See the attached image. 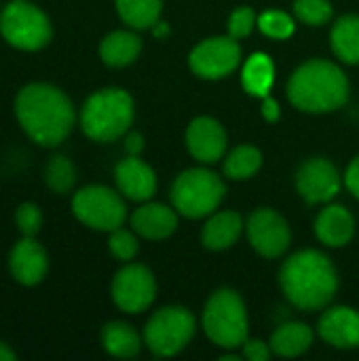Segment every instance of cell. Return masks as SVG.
Here are the masks:
<instances>
[{
  "mask_svg": "<svg viewBox=\"0 0 359 361\" xmlns=\"http://www.w3.org/2000/svg\"><path fill=\"white\" fill-rule=\"evenodd\" d=\"M44 182L57 195L70 192L74 188V184H76V167H74V163L63 154L51 157L47 167H44Z\"/></svg>",
  "mask_w": 359,
  "mask_h": 361,
  "instance_id": "obj_28",
  "label": "cell"
},
{
  "mask_svg": "<svg viewBox=\"0 0 359 361\" xmlns=\"http://www.w3.org/2000/svg\"><path fill=\"white\" fill-rule=\"evenodd\" d=\"M288 95L303 112H332L349 99V80L336 63L311 59L292 74Z\"/></svg>",
  "mask_w": 359,
  "mask_h": 361,
  "instance_id": "obj_3",
  "label": "cell"
},
{
  "mask_svg": "<svg viewBox=\"0 0 359 361\" xmlns=\"http://www.w3.org/2000/svg\"><path fill=\"white\" fill-rule=\"evenodd\" d=\"M345 184L349 188V192L359 199V154L349 163L347 167V173H345Z\"/></svg>",
  "mask_w": 359,
  "mask_h": 361,
  "instance_id": "obj_35",
  "label": "cell"
},
{
  "mask_svg": "<svg viewBox=\"0 0 359 361\" xmlns=\"http://www.w3.org/2000/svg\"><path fill=\"white\" fill-rule=\"evenodd\" d=\"M241 216L235 212H220L216 216H212L201 233V241L207 250L214 252H222L226 247H231L239 235H241Z\"/></svg>",
  "mask_w": 359,
  "mask_h": 361,
  "instance_id": "obj_21",
  "label": "cell"
},
{
  "mask_svg": "<svg viewBox=\"0 0 359 361\" xmlns=\"http://www.w3.org/2000/svg\"><path fill=\"white\" fill-rule=\"evenodd\" d=\"M108 247L112 252V256L116 260H131L135 254H138V239L129 233V231H123V228H116L110 233V239H108Z\"/></svg>",
  "mask_w": 359,
  "mask_h": 361,
  "instance_id": "obj_32",
  "label": "cell"
},
{
  "mask_svg": "<svg viewBox=\"0 0 359 361\" xmlns=\"http://www.w3.org/2000/svg\"><path fill=\"white\" fill-rule=\"evenodd\" d=\"M226 192L224 182L209 169H186L171 186L174 209L186 218H205L218 209Z\"/></svg>",
  "mask_w": 359,
  "mask_h": 361,
  "instance_id": "obj_6",
  "label": "cell"
},
{
  "mask_svg": "<svg viewBox=\"0 0 359 361\" xmlns=\"http://www.w3.org/2000/svg\"><path fill=\"white\" fill-rule=\"evenodd\" d=\"M294 13L303 23L324 25L332 19V4L328 0H296Z\"/></svg>",
  "mask_w": 359,
  "mask_h": 361,
  "instance_id": "obj_29",
  "label": "cell"
},
{
  "mask_svg": "<svg viewBox=\"0 0 359 361\" xmlns=\"http://www.w3.org/2000/svg\"><path fill=\"white\" fill-rule=\"evenodd\" d=\"M258 27L271 38H290L294 34V21L284 11H267L258 17Z\"/></svg>",
  "mask_w": 359,
  "mask_h": 361,
  "instance_id": "obj_30",
  "label": "cell"
},
{
  "mask_svg": "<svg viewBox=\"0 0 359 361\" xmlns=\"http://www.w3.org/2000/svg\"><path fill=\"white\" fill-rule=\"evenodd\" d=\"M248 237L252 247L264 258H279L290 247V226L273 209H258L248 220Z\"/></svg>",
  "mask_w": 359,
  "mask_h": 361,
  "instance_id": "obj_12",
  "label": "cell"
},
{
  "mask_svg": "<svg viewBox=\"0 0 359 361\" xmlns=\"http://www.w3.org/2000/svg\"><path fill=\"white\" fill-rule=\"evenodd\" d=\"M313 343V332L300 322H290L279 326L271 336V349L281 357H298Z\"/></svg>",
  "mask_w": 359,
  "mask_h": 361,
  "instance_id": "obj_22",
  "label": "cell"
},
{
  "mask_svg": "<svg viewBox=\"0 0 359 361\" xmlns=\"http://www.w3.org/2000/svg\"><path fill=\"white\" fill-rule=\"evenodd\" d=\"M131 226L146 239H167L178 228V216L171 207L161 203H148L133 212Z\"/></svg>",
  "mask_w": 359,
  "mask_h": 361,
  "instance_id": "obj_18",
  "label": "cell"
},
{
  "mask_svg": "<svg viewBox=\"0 0 359 361\" xmlns=\"http://www.w3.org/2000/svg\"><path fill=\"white\" fill-rule=\"evenodd\" d=\"M133 121V99L127 91L110 87L95 91L80 110L83 133L95 142L121 137Z\"/></svg>",
  "mask_w": 359,
  "mask_h": 361,
  "instance_id": "obj_4",
  "label": "cell"
},
{
  "mask_svg": "<svg viewBox=\"0 0 359 361\" xmlns=\"http://www.w3.org/2000/svg\"><path fill=\"white\" fill-rule=\"evenodd\" d=\"M157 296L154 275L144 264H127L114 275L112 298L114 305L125 313L146 311Z\"/></svg>",
  "mask_w": 359,
  "mask_h": 361,
  "instance_id": "obj_11",
  "label": "cell"
},
{
  "mask_svg": "<svg viewBox=\"0 0 359 361\" xmlns=\"http://www.w3.org/2000/svg\"><path fill=\"white\" fill-rule=\"evenodd\" d=\"M262 165V154L254 146H239L235 148L224 161V176L231 180H248L252 178Z\"/></svg>",
  "mask_w": 359,
  "mask_h": 361,
  "instance_id": "obj_27",
  "label": "cell"
},
{
  "mask_svg": "<svg viewBox=\"0 0 359 361\" xmlns=\"http://www.w3.org/2000/svg\"><path fill=\"white\" fill-rule=\"evenodd\" d=\"M140 51H142V40L138 38V34L127 30L108 34L99 44V57L110 68H123L133 63Z\"/></svg>",
  "mask_w": 359,
  "mask_h": 361,
  "instance_id": "obj_20",
  "label": "cell"
},
{
  "mask_svg": "<svg viewBox=\"0 0 359 361\" xmlns=\"http://www.w3.org/2000/svg\"><path fill=\"white\" fill-rule=\"evenodd\" d=\"M315 233L317 239L330 247H343L353 239L355 233V220L351 212L343 205H330L326 207L317 220H315Z\"/></svg>",
  "mask_w": 359,
  "mask_h": 361,
  "instance_id": "obj_19",
  "label": "cell"
},
{
  "mask_svg": "<svg viewBox=\"0 0 359 361\" xmlns=\"http://www.w3.org/2000/svg\"><path fill=\"white\" fill-rule=\"evenodd\" d=\"M296 188L309 205L326 203L341 190L339 169L322 157H315L300 165L296 173Z\"/></svg>",
  "mask_w": 359,
  "mask_h": 361,
  "instance_id": "obj_13",
  "label": "cell"
},
{
  "mask_svg": "<svg viewBox=\"0 0 359 361\" xmlns=\"http://www.w3.org/2000/svg\"><path fill=\"white\" fill-rule=\"evenodd\" d=\"M15 222L23 237H34L42 226V212L36 203H21L15 212Z\"/></svg>",
  "mask_w": 359,
  "mask_h": 361,
  "instance_id": "obj_31",
  "label": "cell"
},
{
  "mask_svg": "<svg viewBox=\"0 0 359 361\" xmlns=\"http://www.w3.org/2000/svg\"><path fill=\"white\" fill-rule=\"evenodd\" d=\"M15 360V353L4 345V343H0V361H13Z\"/></svg>",
  "mask_w": 359,
  "mask_h": 361,
  "instance_id": "obj_38",
  "label": "cell"
},
{
  "mask_svg": "<svg viewBox=\"0 0 359 361\" xmlns=\"http://www.w3.org/2000/svg\"><path fill=\"white\" fill-rule=\"evenodd\" d=\"M254 25H258V17L250 6H241L237 11H233L231 19H229V36L239 40L252 34Z\"/></svg>",
  "mask_w": 359,
  "mask_h": 361,
  "instance_id": "obj_33",
  "label": "cell"
},
{
  "mask_svg": "<svg viewBox=\"0 0 359 361\" xmlns=\"http://www.w3.org/2000/svg\"><path fill=\"white\" fill-rule=\"evenodd\" d=\"M273 80H275V66H273L271 57L267 53H254L245 61L243 72H241L243 89L250 95L267 97L273 87Z\"/></svg>",
  "mask_w": 359,
  "mask_h": 361,
  "instance_id": "obj_23",
  "label": "cell"
},
{
  "mask_svg": "<svg viewBox=\"0 0 359 361\" xmlns=\"http://www.w3.org/2000/svg\"><path fill=\"white\" fill-rule=\"evenodd\" d=\"M15 114L21 129L40 146H59L76 123L70 97L47 82L25 85L15 97Z\"/></svg>",
  "mask_w": 359,
  "mask_h": 361,
  "instance_id": "obj_1",
  "label": "cell"
},
{
  "mask_svg": "<svg viewBox=\"0 0 359 361\" xmlns=\"http://www.w3.org/2000/svg\"><path fill=\"white\" fill-rule=\"evenodd\" d=\"M203 328L209 341L222 349H237L248 341V311L235 290L212 294L203 311Z\"/></svg>",
  "mask_w": 359,
  "mask_h": 361,
  "instance_id": "obj_5",
  "label": "cell"
},
{
  "mask_svg": "<svg viewBox=\"0 0 359 361\" xmlns=\"http://www.w3.org/2000/svg\"><path fill=\"white\" fill-rule=\"evenodd\" d=\"M243 355L250 361H267L271 355V345H267L258 338H252V341L248 338L243 343Z\"/></svg>",
  "mask_w": 359,
  "mask_h": 361,
  "instance_id": "obj_34",
  "label": "cell"
},
{
  "mask_svg": "<svg viewBox=\"0 0 359 361\" xmlns=\"http://www.w3.org/2000/svg\"><path fill=\"white\" fill-rule=\"evenodd\" d=\"M195 334V317L184 307H165L157 311L146 328L144 343L159 357H171L180 353Z\"/></svg>",
  "mask_w": 359,
  "mask_h": 361,
  "instance_id": "obj_8",
  "label": "cell"
},
{
  "mask_svg": "<svg viewBox=\"0 0 359 361\" xmlns=\"http://www.w3.org/2000/svg\"><path fill=\"white\" fill-rule=\"evenodd\" d=\"M125 148H127V152H129V154L138 157V154L142 152V148H144V140H142V135H140V133H131V135L127 137Z\"/></svg>",
  "mask_w": 359,
  "mask_h": 361,
  "instance_id": "obj_37",
  "label": "cell"
},
{
  "mask_svg": "<svg viewBox=\"0 0 359 361\" xmlns=\"http://www.w3.org/2000/svg\"><path fill=\"white\" fill-rule=\"evenodd\" d=\"M2 38L21 51H38L49 44L53 30L49 17L30 0H11L0 13Z\"/></svg>",
  "mask_w": 359,
  "mask_h": 361,
  "instance_id": "obj_7",
  "label": "cell"
},
{
  "mask_svg": "<svg viewBox=\"0 0 359 361\" xmlns=\"http://www.w3.org/2000/svg\"><path fill=\"white\" fill-rule=\"evenodd\" d=\"M74 216L89 228L112 233L123 226L127 207L123 199L106 186H85L72 197Z\"/></svg>",
  "mask_w": 359,
  "mask_h": 361,
  "instance_id": "obj_9",
  "label": "cell"
},
{
  "mask_svg": "<svg viewBox=\"0 0 359 361\" xmlns=\"http://www.w3.org/2000/svg\"><path fill=\"white\" fill-rule=\"evenodd\" d=\"M186 146L197 161L216 163L226 150V131L216 118L199 116L186 129Z\"/></svg>",
  "mask_w": 359,
  "mask_h": 361,
  "instance_id": "obj_14",
  "label": "cell"
},
{
  "mask_svg": "<svg viewBox=\"0 0 359 361\" xmlns=\"http://www.w3.org/2000/svg\"><path fill=\"white\" fill-rule=\"evenodd\" d=\"M163 0H116L121 19L135 30H146L159 23Z\"/></svg>",
  "mask_w": 359,
  "mask_h": 361,
  "instance_id": "obj_26",
  "label": "cell"
},
{
  "mask_svg": "<svg viewBox=\"0 0 359 361\" xmlns=\"http://www.w3.org/2000/svg\"><path fill=\"white\" fill-rule=\"evenodd\" d=\"M8 269L21 286H36L44 279L49 258L44 247L34 237H23L8 254Z\"/></svg>",
  "mask_w": 359,
  "mask_h": 361,
  "instance_id": "obj_15",
  "label": "cell"
},
{
  "mask_svg": "<svg viewBox=\"0 0 359 361\" xmlns=\"http://www.w3.org/2000/svg\"><path fill=\"white\" fill-rule=\"evenodd\" d=\"M102 345L110 355L129 360V357H135L140 353L142 341L129 324L110 322L102 330Z\"/></svg>",
  "mask_w": 359,
  "mask_h": 361,
  "instance_id": "obj_24",
  "label": "cell"
},
{
  "mask_svg": "<svg viewBox=\"0 0 359 361\" xmlns=\"http://www.w3.org/2000/svg\"><path fill=\"white\" fill-rule=\"evenodd\" d=\"M334 53L345 63H359V15L341 17L330 34Z\"/></svg>",
  "mask_w": 359,
  "mask_h": 361,
  "instance_id": "obj_25",
  "label": "cell"
},
{
  "mask_svg": "<svg viewBox=\"0 0 359 361\" xmlns=\"http://www.w3.org/2000/svg\"><path fill=\"white\" fill-rule=\"evenodd\" d=\"M118 190L131 201H148L157 190V176L142 159L129 154L114 169Z\"/></svg>",
  "mask_w": 359,
  "mask_h": 361,
  "instance_id": "obj_17",
  "label": "cell"
},
{
  "mask_svg": "<svg viewBox=\"0 0 359 361\" xmlns=\"http://www.w3.org/2000/svg\"><path fill=\"white\" fill-rule=\"evenodd\" d=\"M239 61H241V47L231 36L207 38L199 42L188 57L190 70L207 80L229 76L239 66Z\"/></svg>",
  "mask_w": 359,
  "mask_h": 361,
  "instance_id": "obj_10",
  "label": "cell"
},
{
  "mask_svg": "<svg viewBox=\"0 0 359 361\" xmlns=\"http://www.w3.org/2000/svg\"><path fill=\"white\" fill-rule=\"evenodd\" d=\"M320 336L336 349H358L359 311L351 307L328 309L320 319Z\"/></svg>",
  "mask_w": 359,
  "mask_h": 361,
  "instance_id": "obj_16",
  "label": "cell"
},
{
  "mask_svg": "<svg viewBox=\"0 0 359 361\" xmlns=\"http://www.w3.org/2000/svg\"><path fill=\"white\" fill-rule=\"evenodd\" d=\"M279 283L286 298L305 311L324 309L339 290L334 264L317 250H303L290 256L279 271Z\"/></svg>",
  "mask_w": 359,
  "mask_h": 361,
  "instance_id": "obj_2",
  "label": "cell"
},
{
  "mask_svg": "<svg viewBox=\"0 0 359 361\" xmlns=\"http://www.w3.org/2000/svg\"><path fill=\"white\" fill-rule=\"evenodd\" d=\"M262 116L269 121V123H275L277 118H279V104L273 99V97H264V102H262Z\"/></svg>",
  "mask_w": 359,
  "mask_h": 361,
  "instance_id": "obj_36",
  "label": "cell"
}]
</instances>
